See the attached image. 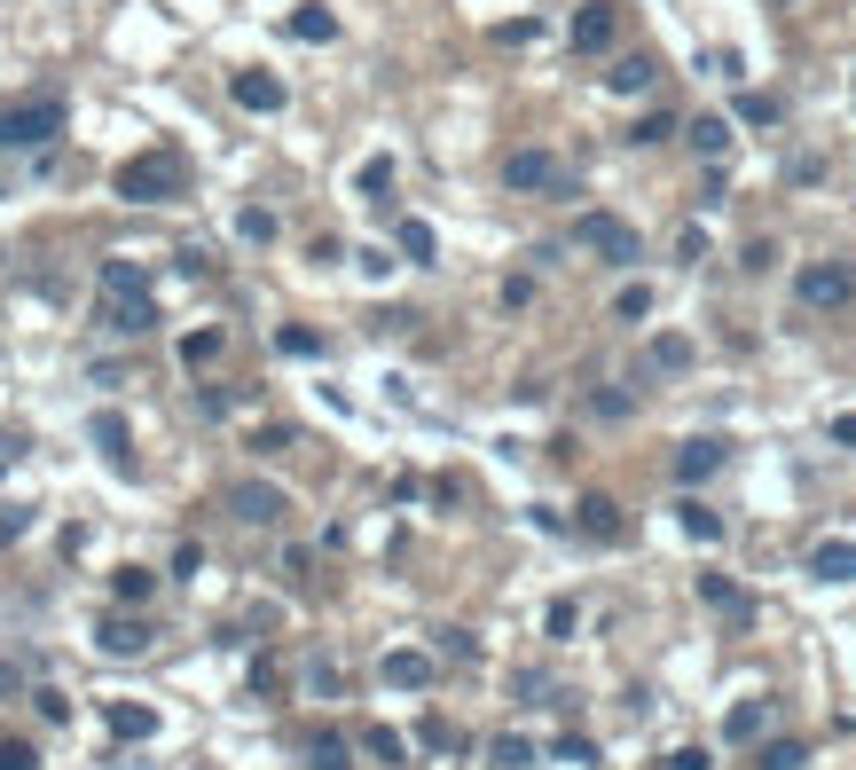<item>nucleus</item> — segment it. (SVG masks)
I'll use <instances>...</instances> for the list:
<instances>
[{"label": "nucleus", "mask_w": 856, "mask_h": 770, "mask_svg": "<svg viewBox=\"0 0 856 770\" xmlns=\"http://www.w3.org/2000/svg\"><path fill=\"white\" fill-rule=\"evenodd\" d=\"M174 574H205V543H182V551H174Z\"/></svg>", "instance_id": "obj_49"}, {"label": "nucleus", "mask_w": 856, "mask_h": 770, "mask_svg": "<svg viewBox=\"0 0 856 770\" xmlns=\"http://www.w3.org/2000/svg\"><path fill=\"white\" fill-rule=\"evenodd\" d=\"M32 708H40L48 723H71V700H63V692H32Z\"/></svg>", "instance_id": "obj_46"}, {"label": "nucleus", "mask_w": 856, "mask_h": 770, "mask_svg": "<svg viewBox=\"0 0 856 770\" xmlns=\"http://www.w3.org/2000/svg\"><path fill=\"white\" fill-rule=\"evenodd\" d=\"M111 731H118V739H149V731H157V708H134V700H111Z\"/></svg>", "instance_id": "obj_25"}, {"label": "nucleus", "mask_w": 856, "mask_h": 770, "mask_svg": "<svg viewBox=\"0 0 856 770\" xmlns=\"http://www.w3.org/2000/svg\"><path fill=\"white\" fill-rule=\"evenodd\" d=\"M802 762H809V747H802V739H770V747L754 754V770H802Z\"/></svg>", "instance_id": "obj_30"}, {"label": "nucleus", "mask_w": 856, "mask_h": 770, "mask_svg": "<svg viewBox=\"0 0 856 770\" xmlns=\"http://www.w3.org/2000/svg\"><path fill=\"white\" fill-rule=\"evenodd\" d=\"M503 189H519V197H566L574 174H566L550 150H510V157H503Z\"/></svg>", "instance_id": "obj_5"}, {"label": "nucleus", "mask_w": 856, "mask_h": 770, "mask_svg": "<svg viewBox=\"0 0 856 770\" xmlns=\"http://www.w3.org/2000/svg\"><path fill=\"white\" fill-rule=\"evenodd\" d=\"M111 189L126 205H174V197H189V165H182V150H134L111 174Z\"/></svg>", "instance_id": "obj_2"}, {"label": "nucleus", "mask_w": 856, "mask_h": 770, "mask_svg": "<svg viewBox=\"0 0 856 770\" xmlns=\"http://www.w3.org/2000/svg\"><path fill=\"white\" fill-rule=\"evenodd\" d=\"M762 723H770V700H739V708L723 716V739L746 747V739H762Z\"/></svg>", "instance_id": "obj_22"}, {"label": "nucleus", "mask_w": 856, "mask_h": 770, "mask_svg": "<svg viewBox=\"0 0 856 770\" xmlns=\"http://www.w3.org/2000/svg\"><path fill=\"white\" fill-rule=\"evenodd\" d=\"M794 291H802V307H817V315H825V307H848V299H856V260H809Z\"/></svg>", "instance_id": "obj_6"}, {"label": "nucleus", "mask_w": 856, "mask_h": 770, "mask_svg": "<svg viewBox=\"0 0 856 770\" xmlns=\"http://www.w3.org/2000/svg\"><path fill=\"white\" fill-rule=\"evenodd\" d=\"M574 244L589 251V260H606V268H637V260H644V244H637V228H629L621 213H581V220H574Z\"/></svg>", "instance_id": "obj_4"}, {"label": "nucleus", "mask_w": 856, "mask_h": 770, "mask_svg": "<svg viewBox=\"0 0 856 770\" xmlns=\"http://www.w3.org/2000/svg\"><path fill=\"white\" fill-rule=\"evenodd\" d=\"M668 770H715V754H708V747H675Z\"/></svg>", "instance_id": "obj_45"}, {"label": "nucleus", "mask_w": 856, "mask_h": 770, "mask_svg": "<svg viewBox=\"0 0 856 770\" xmlns=\"http://www.w3.org/2000/svg\"><path fill=\"white\" fill-rule=\"evenodd\" d=\"M683 142H692L700 157H723V150H731V119H715V111H708V119L683 126Z\"/></svg>", "instance_id": "obj_21"}, {"label": "nucleus", "mask_w": 856, "mask_h": 770, "mask_svg": "<svg viewBox=\"0 0 856 770\" xmlns=\"http://www.w3.org/2000/svg\"><path fill=\"white\" fill-rule=\"evenodd\" d=\"M809 574H817V582H856V535H825V543L809 551Z\"/></svg>", "instance_id": "obj_14"}, {"label": "nucleus", "mask_w": 856, "mask_h": 770, "mask_svg": "<svg viewBox=\"0 0 856 770\" xmlns=\"http://www.w3.org/2000/svg\"><path fill=\"white\" fill-rule=\"evenodd\" d=\"M87 441L126 472V417H118V409H95V417H87Z\"/></svg>", "instance_id": "obj_16"}, {"label": "nucleus", "mask_w": 856, "mask_h": 770, "mask_svg": "<svg viewBox=\"0 0 856 770\" xmlns=\"http://www.w3.org/2000/svg\"><path fill=\"white\" fill-rule=\"evenodd\" d=\"M228 511H236L244 527H283V520H291V495L268 487V480H236V487H228Z\"/></svg>", "instance_id": "obj_7"}, {"label": "nucleus", "mask_w": 856, "mask_h": 770, "mask_svg": "<svg viewBox=\"0 0 856 770\" xmlns=\"http://www.w3.org/2000/svg\"><path fill=\"white\" fill-rule=\"evenodd\" d=\"M495 40H503V48H535L543 24H535V17H510V24H495Z\"/></svg>", "instance_id": "obj_40"}, {"label": "nucleus", "mask_w": 856, "mask_h": 770, "mask_svg": "<svg viewBox=\"0 0 856 770\" xmlns=\"http://www.w3.org/2000/svg\"><path fill=\"white\" fill-rule=\"evenodd\" d=\"M0 770H40V747L32 739H0Z\"/></svg>", "instance_id": "obj_41"}, {"label": "nucleus", "mask_w": 856, "mask_h": 770, "mask_svg": "<svg viewBox=\"0 0 856 770\" xmlns=\"http://www.w3.org/2000/svg\"><path fill=\"white\" fill-rule=\"evenodd\" d=\"M574 527H581L589 543H621V535H629V520H621L613 495H581V503H574Z\"/></svg>", "instance_id": "obj_12"}, {"label": "nucleus", "mask_w": 856, "mask_h": 770, "mask_svg": "<svg viewBox=\"0 0 856 770\" xmlns=\"http://www.w3.org/2000/svg\"><path fill=\"white\" fill-rule=\"evenodd\" d=\"M276 355H291V362H314V355H322V330H307V322H283V330H276Z\"/></svg>", "instance_id": "obj_26"}, {"label": "nucleus", "mask_w": 856, "mask_h": 770, "mask_svg": "<svg viewBox=\"0 0 856 770\" xmlns=\"http://www.w3.org/2000/svg\"><path fill=\"white\" fill-rule=\"evenodd\" d=\"M220 347H228L220 330H189V338H182V370H205V362H220Z\"/></svg>", "instance_id": "obj_29"}, {"label": "nucleus", "mask_w": 856, "mask_h": 770, "mask_svg": "<svg viewBox=\"0 0 856 770\" xmlns=\"http://www.w3.org/2000/svg\"><path fill=\"white\" fill-rule=\"evenodd\" d=\"M700 606H715V614H746V589H739L731 574H700Z\"/></svg>", "instance_id": "obj_23"}, {"label": "nucleus", "mask_w": 856, "mask_h": 770, "mask_svg": "<svg viewBox=\"0 0 856 770\" xmlns=\"http://www.w3.org/2000/svg\"><path fill=\"white\" fill-rule=\"evenodd\" d=\"M354 189L370 197V205H385V189H393V157L378 150V157H362V174H354Z\"/></svg>", "instance_id": "obj_27"}, {"label": "nucleus", "mask_w": 856, "mask_h": 770, "mask_svg": "<svg viewBox=\"0 0 856 770\" xmlns=\"http://www.w3.org/2000/svg\"><path fill=\"white\" fill-rule=\"evenodd\" d=\"M63 126H71V103H63L55 88H40V95H17V103H0V150H48Z\"/></svg>", "instance_id": "obj_3"}, {"label": "nucleus", "mask_w": 856, "mask_h": 770, "mask_svg": "<svg viewBox=\"0 0 856 770\" xmlns=\"http://www.w3.org/2000/svg\"><path fill=\"white\" fill-rule=\"evenodd\" d=\"M574 622H581V606H574V597H550V614H543V629H550V637H574Z\"/></svg>", "instance_id": "obj_42"}, {"label": "nucleus", "mask_w": 856, "mask_h": 770, "mask_svg": "<svg viewBox=\"0 0 856 770\" xmlns=\"http://www.w3.org/2000/svg\"><path fill=\"white\" fill-rule=\"evenodd\" d=\"M739 268H746V276H770V268H778V244H770V236H754V244L739 251Z\"/></svg>", "instance_id": "obj_38"}, {"label": "nucleus", "mask_w": 856, "mask_h": 770, "mask_svg": "<svg viewBox=\"0 0 856 770\" xmlns=\"http://www.w3.org/2000/svg\"><path fill=\"white\" fill-rule=\"evenodd\" d=\"M393 251H401V260H416V268H424V260H433V251H441L433 220H401V228H393Z\"/></svg>", "instance_id": "obj_19"}, {"label": "nucleus", "mask_w": 856, "mask_h": 770, "mask_svg": "<svg viewBox=\"0 0 856 770\" xmlns=\"http://www.w3.org/2000/svg\"><path fill=\"white\" fill-rule=\"evenodd\" d=\"M652 79H660V63H652V55H621V63L606 71V88H613V95H644Z\"/></svg>", "instance_id": "obj_17"}, {"label": "nucleus", "mask_w": 856, "mask_h": 770, "mask_svg": "<svg viewBox=\"0 0 856 770\" xmlns=\"http://www.w3.org/2000/svg\"><path fill=\"white\" fill-rule=\"evenodd\" d=\"M739 119H746V126H778L786 103H778V95H739Z\"/></svg>", "instance_id": "obj_34"}, {"label": "nucleus", "mask_w": 856, "mask_h": 770, "mask_svg": "<svg viewBox=\"0 0 856 770\" xmlns=\"http://www.w3.org/2000/svg\"><path fill=\"white\" fill-rule=\"evenodd\" d=\"M589 409H597V417H613V424H621V417H629V409H637V401H629V393H621V386H606V393H589Z\"/></svg>", "instance_id": "obj_43"}, {"label": "nucleus", "mask_w": 856, "mask_h": 770, "mask_svg": "<svg viewBox=\"0 0 856 770\" xmlns=\"http://www.w3.org/2000/svg\"><path fill=\"white\" fill-rule=\"evenodd\" d=\"M95 645H103L111 660H142V653H149V629L126 622V614H103V622H95Z\"/></svg>", "instance_id": "obj_13"}, {"label": "nucleus", "mask_w": 856, "mask_h": 770, "mask_svg": "<svg viewBox=\"0 0 856 770\" xmlns=\"http://www.w3.org/2000/svg\"><path fill=\"white\" fill-rule=\"evenodd\" d=\"M675 520H683V535H692V543H723V520H715L700 495H692V503H675Z\"/></svg>", "instance_id": "obj_24"}, {"label": "nucleus", "mask_w": 856, "mask_h": 770, "mask_svg": "<svg viewBox=\"0 0 856 770\" xmlns=\"http://www.w3.org/2000/svg\"><path fill=\"white\" fill-rule=\"evenodd\" d=\"M378 676L393 684V692H424V684L441 676V660H433V653H416V645H393V653L378 660Z\"/></svg>", "instance_id": "obj_10"}, {"label": "nucleus", "mask_w": 856, "mask_h": 770, "mask_svg": "<svg viewBox=\"0 0 856 770\" xmlns=\"http://www.w3.org/2000/svg\"><path fill=\"white\" fill-rule=\"evenodd\" d=\"M566 40H574L581 55H606V48L621 40V9H613V0H589V9H574Z\"/></svg>", "instance_id": "obj_9"}, {"label": "nucleus", "mask_w": 856, "mask_h": 770, "mask_svg": "<svg viewBox=\"0 0 856 770\" xmlns=\"http://www.w3.org/2000/svg\"><path fill=\"white\" fill-rule=\"evenodd\" d=\"M535 299V276H503V307H527Z\"/></svg>", "instance_id": "obj_48"}, {"label": "nucleus", "mask_w": 856, "mask_h": 770, "mask_svg": "<svg viewBox=\"0 0 856 770\" xmlns=\"http://www.w3.org/2000/svg\"><path fill=\"white\" fill-rule=\"evenodd\" d=\"M236 236H244V244H276V213H268V205H244V213H236Z\"/></svg>", "instance_id": "obj_32"}, {"label": "nucleus", "mask_w": 856, "mask_h": 770, "mask_svg": "<svg viewBox=\"0 0 856 770\" xmlns=\"http://www.w3.org/2000/svg\"><path fill=\"white\" fill-rule=\"evenodd\" d=\"M668 134H675V111H644V119L629 126V142H637V150H652V142H668Z\"/></svg>", "instance_id": "obj_33"}, {"label": "nucleus", "mask_w": 856, "mask_h": 770, "mask_svg": "<svg viewBox=\"0 0 856 770\" xmlns=\"http://www.w3.org/2000/svg\"><path fill=\"white\" fill-rule=\"evenodd\" d=\"M362 747H370L378 762H409V739H401L393 723H370V731H362Z\"/></svg>", "instance_id": "obj_31"}, {"label": "nucleus", "mask_w": 856, "mask_h": 770, "mask_svg": "<svg viewBox=\"0 0 856 770\" xmlns=\"http://www.w3.org/2000/svg\"><path fill=\"white\" fill-rule=\"evenodd\" d=\"M441 653H448V660H479V645H472V629H441Z\"/></svg>", "instance_id": "obj_44"}, {"label": "nucleus", "mask_w": 856, "mask_h": 770, "mask_svg": "<svg viewBox=\"0 0 856 770\" xmlns=\"http://www.w3.org/2000/svg\"><path fill=\"white\" fill-rule=\"evenodd\" d=\"M283 32H291V40H307V48H330V40H338V17L322 9V0H307V9H291V17H283Z\"/></svg>", "instance_id": "obj_15"}, {"label": "nucleus", "mask_w": 856, "mask_h": 770, "mask_svg": "<svg viewBox=\"0 0 856 770\" xmlns=\"http://www.w3.org/2000/svg\"><path fill=\"white\" fill-rule=\"evenodd\" d=\"M111 597H118V606H149V597H157V574H149V566H118V574H111Z\"/></svg>", "instance_id": "obj_20"}, {"label": "nucleus", "mask_w": 856, "mask_h": 770, "mask_svg": "<svg viewBox=\"0 0 856 770\" xmlns=\"http://www.w3.org/2000/svg\"><path fill=\"white\" fill-rule=\"evenodd\" d=\"M314 770H354V747L338 739V731H322V739H314Z\"/></svg>", "instance_id": "obj_35"}, {"label": "nucleus", "mask_w": 856, "mask_h": 770, "mask_svg": "<svg viewBox=\"0 0 856 770\" xmlns=\"http://www.w3.org/2000/svg\"><path fill=\"white\" fill-rule=\"evenodd\" d=\"M228 95H236V111H260V119H276V111L291 103V88H283L276 71H260V63H251V71H228Z\"/></svg>", "instance_id": "obj_8"}, {"label": "nucleus", "mask_w": 856, "mask_h": 770, "mask_svg": "<svg viewBox=\"0 0 856 770\" xmlns=\"http://www.w3.org/2000/svg\"><path fill=\"white\" fill-rule=\"evenodd\" d=\"M833 449H856V409H848V417H833Z\"/></svg>", "instance_id": "obj_50"}, {"label": "nucleus", "mask_w": 856, "mask_h": 770, "mask_svg": "<svg viewBox=\"0 0 856 770\" xmlns=\"http://www.w3.org/2000/svg\"><path fill=\"white\" fill-rule=\"evenodd\" d=\"M652 370H692V338H683V330H660V338H652Z\"/></svg>", "instance_id": "obj_28"}, {"label": "nucleus", "mask_w": 856, "mask_h": 770, "mask_svg": "<svg viewBox=\"0 0 856 770\" xmlns=\"http://www.w3.org/2000/svg\"><path fill=\"white\" fill-rule=\"evenodd\" d=\"M487 762H495V770H535V762H543V747H535L527 731H503V739L487 747Z\"/></svg>", "instance_id": "obj_18"}, {"label": "nucleus", "mask_w": 856, "mask_h": 770, "mask_svg": "<svg viewBox=\"0 0 856 770\" xmlns=\"http://www.w3.org/2000/svg\"><path fill=\"white\" fill-rule=\"evenodd\" d=\"M95 291H103V330H118V338H142V330H157V299H149V284H142V268L134 260H103V276H95Z\"/></svg>", "instance_id": "obj_1"}, {"label": "nucleus", "mask_w": 856, "mask_h": 770, "mask_svg": "<svg viewBox=\"0 0 856 770\" xmlns=\"http://www.w3.org/2000/svg\"><path fill=\"white\" fill-rule=\"evenodd\" d=\"M550 754H558V762H574V770H589V762H597V739H581V731H566V739H558Z\"/></svg>", "instance_id": "obj_39"}, {"label": "nucleus", "mask_w": 856, "mask_h": 770, "mask_svg": "<svg viewBox=\"0 0 856 770\" xmlns=\"http://www.w3.org/2000/svg\"><path fill=\"white\" fill-rule=\"evenodd\" d=\"M660 770H668V762H660Z\"/></svg>", "instance_id": "obj_52"}, {"label": "nucleus", "mask_w": 856, "mask_h": 770, "mask_svg": "<svg viewBox=\"0 0 856 770\" xmlns=\"http://www.w3.org/2000/svg\"><path fill=\"white\" fill-rule=\"evenodd\" d=\"M251 449H260V456H276V449H291V424H268V433H251Z\"/></svg>", "instance_id": "obj_47"}, {"label": "nucleus", "mask_w": 856, "mask_h": 770, "mask_svg": "<svg viewBox=\"0 0 856 770\" xmlns=\"http://www.w3.org/2000/svg\"><path fill=\"white\" fill-rule=\"evenodd\" d=\"M0 692H9V700H17V692H24V676H17V668H9V660H0Z\"/></svg>", "instance_id": "obj_51"}, {"label": "nucleus", "mask_w": 856, "mask_h": 770, "mask_svg": "<svg viewBox=\"0 0 856 770\" xmlns=\"http://www.w3.org/2000/svg\"><path fill=\"white\" fill-rule=\"evenodd\" d=\"M723 456H731V441H723V433L683 441V449H675V480H683V487H700V480H715V472H723Z\"/></svg>", "instance_id": "obj_11"}, {"label": "nucleus", "mask_w": 856, "mask_h": 770, "mask_svg": "<svg viewBox=\"0 0 856 770\" xmlns=\"http://www.w3.org/2000/svg\"><path fill=\"white\" fill-rule=\"evenodd\" d=\"M416 739H424V747H441V754H456V747H464V731H456V723H441V716H424V723H416Z\"/></svg>", "instance_id": "obj_37"}, {"label": "nucleus", "mask_w": 856, "mask_h": 770, "mask_svg": "<svg viewBox=\"0 0 856 770\" xmlns=\"http://www.w3.org/2000/svg\"><path fill=\"white\" fill-rule=\"evenodd\" d=\"M652 315V284H629L621 299H613V322H644Z\"/></svg>", "instance_id": "obj_36"}]
</instances>
